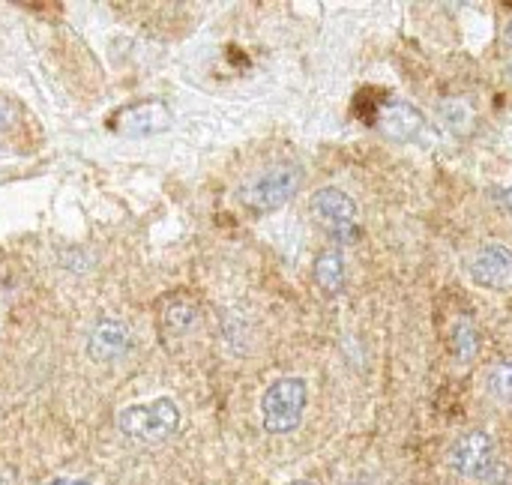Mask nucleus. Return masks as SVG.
I'll use <instances>...</instances> for the list:
<instances>
[{"label": "nucleus", "instance_id": "2eb2a0df", "mask_svg": "<svg viewBox=\"0 0 512 485\" xmlns=\"http://www.w3.org/2000/svg\"><path fill=\"white\" fill-rule=\"evenodd\" d=\"M495 198H498V204H501L507 213H512V183L510 186H504V189H498V192H495Z\"/></svg>", "mask_w": 512, "mask_h": 485}, {"label": "nucleus", "instance_id": "39448f33", "mask_svg": "<svg viewBox=\"0 0 512 485\" xmlns=\"http://www.w3.org/2000/svg\"><path fill=\"white\" fill-rule=\"evenodd\" d=\"M309 213H312V219L318 222V225H324L333 237H342V240H357V225H354V219H357V201L348 195V192H342V189H336V186H324V189H318L315 195H312V201H309Z\"/></svg>", "mask_w": 512, "mask_h": 485}, {"label": "nucleus", "instance_id": "a211bd4d", "mask_svg": "<svg viewBox=\"0 0 512 485\" xmlns=\"http://www.w3.org/2000/svg\"><path fill=\"white\" fill-rule=\"evenodd\" d=\"M288 485H315V483H309V480H294V483H288Z\"/></svg>", "mask_w": 512, "mask_h": 485}, {"label": "nucleus", "instance_id": "9d476101", "mask_svg": "<svg viewBox=\"0 0 512 485\" xmlns=\"http://www.w3.org/2000/svg\"><path fill=\"white\" fill-rule=\"evenodd\" d=\"M312 273H315V285L330 297L345 288V261L336 249L321 252L312 264Z\"/></svg>", "mask_w": 512, "mask_h": 485}, {"label": "nucleus", "instance_id": "1a4fd4ad", "mask_svg": "<svg viewBox=\"0 0 512 485\" xmlns=\"http://www.w3.org/2000/svg\"><path fill=\"white\" fill-rule=\"evenodd\" d=\"M378 126L396 141H426L432 135V126H429L426 114L411 102L384 105L381 114H378Z\"/></svg>", "mask_w": 512, "mask_h": 485}, {"label": "nucleus", "instance_id": "f257e3e1", "mask_svg": "<svg viewBox=\"0 0 512 485\" xmlns=\"http://www.w3.org/2000/svg\"><path fill=\"white\" fill-rule=\"evenodd\" d=\"M117 429L138 444H162L177 435L180 408L168 396H159L144 405H129L117 414Z\"/></svg>", "mask_w": 512, "mask_h": 485}, {"label": "nucleus", "instance_id": "20e7f679", "mask_svg": "<svg viewBox=\"0 0 512 485\" xmlns=\"http://www.w3.org/2000/svg\"><path fill=\"white\" fill-rule=\"evenodd\" d=\"M297 189H300V171L294 165L282 162V165H270L261 174H255L240 189V201L252 213H276L297 195Z\"/></svg>", "mask_w": 512, "mask_h": 485}, {"label": "nucleus", "instance_id": "7ed1b4c3", "mask_svg": "<svg viewBox=\"0 0 512 485\" xmlns=\"http://www.w3.org/2000/svg\"><path fill=\"white\" fill-rule=\"evenodd\" d=\"M309 387L303 378H279L261 396V423L270 435H288L303 423Z\"/></svg>", "mask_w": 512, "mask_h": 485}, {"label": "nucleus", "instance_id": "423d86ee", "mask_svg": "<svg viewBox=\"0 0 512 485\" xmlns=\"http://www.w3.org/2000/svg\"><path fill=\"white\" fill-rule=\"evenodd\" d=\"M108 126L123 138H150L171 126V111L162 99H144V102H132L120 108L108 120Z\"/></svg>", "mask_w": 512, "mask_h": 485}, {"label": "nucleus", "instance_id": "6ab92c4d", "mask_svg": "<svg viewBox=\"0 0 512 485\" xmlns=\"http://www.w3.org/2000/svg\"><path fill=\"white\" fill-rule=\"evenodd\" d=\"M507 72H510V78H512V60H510V66H507Z\"/></svg>", "mask_w": 512, "mask_h": 485}, {"label": "nucleus", "instance_id": "9b49d317", "mask_svg": "<svg viewBox=\"0 0 512 485\" xmlns=\"http://www.w3.org/2000/svg\"><path fill=\"white\" fill-rule=\"evenodd\" d=\"M159 315H162V330H165V333H189V330L195 327L198 309H195L192 300L171 297V300L162 303Z\"/></svg>", "mask_w": 512, "mask_h": 485}, {"label": "nucleus", "instance_id": "4468645a", "mask_svg": "<svg viewBox=\"0 0 512 485\" xmlns=\"http://www.w3.org/2000/svg\"><path fill=\"white\" fill-rule=\"evenodd\" d=\"M489 393H492L498 402L512 405V363H498V366H492V372H489Z\"/></svg>", "mask_w": 512, "mask_h": 485}, {"label": "nucleus", "instance_id": "f03ea898", "mask_svg": "<svg viewBox=\"0 0 512 485\" xmlns=\"http://www.w3.org/2000/svg\"><path fill=\"white\" fill-rule=\"evenodd\" d=\"M450 468L465 480H483V483H507V468L498 459V447L489 432H468L462 435L447 456Z\"/></svg>", "mask_w": 512, "mask_h": 485}, {"label": "nucleus", "instance_id": "f8f14e48", "mask_svg": "<svg viewBox=\"0 0 512 485\" xmlns=\"http://www.w3.org/2000/svg\"><path fill=\"white\" fill-rule=\"evenodd\" d=\"M450 339H453V354L459 363H471L477 360L480 354V330L471 318H459L450 330Z\"/></svg>", "mask_w": 512, "mask_h": 485}, {"label": "nucleus", "instance_id": "6e6552de", "mask_svg": "<svg viewBox=\"0 0 512 485\" xmlns=\"http://www.w3.org/2000/svg\"><path fill=\"white\" fill-rule=\"evenodd\" d=\"M132 348V330L120 318H99L87 336V354L96 363H114Z\"/></svg>", "mask_w": 512, "mask_h": 485}, {"label": "nucleus", "instance_id": "ddd939ff", "mask_svg": "<svg viewBox=\"0 0 512 485\" xmlns=\"http://www.w3.org/2000/svg\"><path fill=\"white\" fill-rule=\"evenodd\" d=\"M24 138V108L0 93V147H15Z\"/></svg>", "mask_w": 512, "mask_h": 485}, {"label": "nucleus", "instance_id": "0eeeda50", "mask_svg": "<svg viewBox=\"0 0 512 485\" xmlns=\"http://www.w3.org/2000/svg\"><path fill=\"white\" fill-rule=\"evenodd\" d=\"M468 276L489 291H512V249L504 243L480 246L468 261Z\"/></svg>", "mask_w": 512, "mask_h": 485}, {"label": "nucleus", "instance_id": "dca6fc26", "mask_svg": "<svg viewBox=\"0 0 512 485\" xmlns=\"http://www.w3.org/2000/svg\"><path fill=\"white\" fill-rule=\"evenodd\" d=\"M48 485H90V483H81V480H54V483Z\"/></svg>", "mask_w": 512, "mask_h": 485}, {"label": "nucleus", "instance_id": "f3484780", "mask_svg": "<svg viewBox=\"0 0 512 485\" xmlns=\"http://www.w3.org/2000/svg\"><path fill=\"white\" fill-rule=\"evenodd\" d=\"M504 39H507V48L512 51V21L507 24V30H504Z\"/></svg>", "mask_w": 512, "mask_h": 485}]
</instances>
